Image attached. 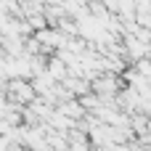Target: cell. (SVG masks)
<instances>
[{"mask_svg": "<svg viewBox=\"0 0 151 151\" xmlns=\"http://www.w3.org/2000/svg\"><path fill=\"white\" fill-rule=\"evenodd\" d=\"M5 96H8L11 101H16V104L27 106V104L35 98V90H32V82H29V80H24V77H11V80L5 82Z\"/></svg>", "mask_w": 151, "mask_h": 151, "instance_id": "obj_1", "label": "cell"}]
</instances>
